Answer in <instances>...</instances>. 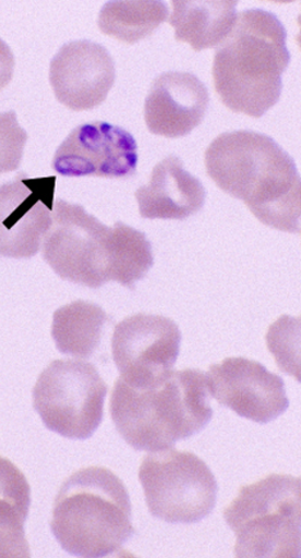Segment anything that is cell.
Segmentation results:
<instances>
[{"instance_id":"cell-1","label":"cell","mask_w":301,"mask_h":558,"mask_svg":"<svg viewBox=\"0 0 301 558\" xmlns=\"http://www.w3.org/2000/svg\"><path fill=\"white\" fill-rule=\"evenodd\" d=\"M207 175L244 202L263 225L301 233V177L294 159L270 136L253 131L218 135L205 153Z\"/></svg>"},{"instance_id":"cell-2","label":"cell","mask_w":301,"mask_h":558,"mask_svg":"<svg viewBox=\"0 0 301 558\" xmlns=\"http://www.w3.org/2000/svg\"><path fill=\"white\" fill-rule=\"evenodd\" d=\"M110 414L119 435L136 451L168 450L198 435L214 416L206 374L170 371L153 384L115 383Z\"/></svg>"},{"instance_id":"cell-3","label":"cell","mask_w":301,"mask_h":558,"mask_svg":"<svg viewBox=\"0 0 301 558\" xmlns=\"http://www.w3.org/2000/svg\"><path fill=\"white\" fill-rule=\"evenodd\" d=\"M287 31L270 11L249 9L215 53L216 93L231 111L260 119L279 102L291 62Z\"/></svg>"},{"instance_id":"cell-4","label":"cell","mask_w":301,"mask_h":558,"mask_svg":"<svg viewBox=\"0 0 301 558\" xmlns=\"http://www.w3.org/2000/svg\"><path fill=\"white\" fill-rule=\"evenodd\" d=\"M50 527L58 544L77 557H106L134 537L129 489L104 466L69 476L58 492Z\"/></svg>"},{"instance_id":"cell-5","label":"cell","mask_w":301,"mask_h":558,"mask_svg":"<svg viewBox=\"0 0 301 558\" xmlns=\"http://www.w3.org/2000/svg\"><path fill=\"white\" fill-rule=\"evenodd\" d=\"M224 517L237 557H301V476L270 474L242 486Z\"/></svg>"},{"instance_id":"cell-6","label":"cell","mask_w":301,"mask_h":558,"mask_svg":"<svg viewBox=\"0 0 301 558\" xmlns=\"http://www.w3.org/2000/svg\"><path fill=\"white\" fill-rule=\"evenodd\" d=\"M108 391L94 364L56 360L34 386L33 407L46 428L68 439L86 440L101 424Z\"/></svg>"},{"instance_id":"cell-7","label":"cell","mask_w":301,"mask_h":558,"mask_svg":"<svg viewBox=\"0 0 301 558\" xmlns=\"http://www.w3.org/2000/svg\"><path fill=\"white\" fill-rule=\"evenodd\" d=\"M139 481L156 519L191 525L212 514L218 484L208 465L190 451L164 450L145 457Z\"/></svg>"},{"instance_id":"cell-8","label":"cell","mask_w":301,"mask_h":558,"mask_svg":"<svg viewBox=\"0 0 301 558\" xmlns=\"http://www.w3.org/2000/svg\"><path fill=\"white\" fill-rule=\"evenodd\" d=\"M111 234L83 205L57 201L43 257L61 279L97 290L111 281Z\"/></svg>"},{"instance_id":"cell-9","label":"cell","mask_w":301,"mask_h":558,"mask_svg":"<svg viewBox=\"0 0 301 558\" xmlns=\"http://www.w3.org/2000/svg\"><path fill=\"white\" fill-rule=\"evenodd\" d=\"M177 323L160 315L135 314L116 325L112 359L121 379L131 386L153 384L170 372L180 355Z\"/></svg>"},{"instance_id":"cell-10","label":"cell","mask_w":301,"mask_h":558,"mask_svg":"<svg viewBox=\"0 0 301 558\" xmlns=\"http://www.w3.org/2000/svg\"><path fill=\"white\" fill-rule=\"evenodd\" d=\"M139 162L134 136L116 124H80L58 146L52 167L65 178H132Z\"/></svg>"},{"instance_id":"cell-11","label":"cell","mask_w":301,"mask_h":558,"mask_svg":"<svg viewBox=\"0 0 301 558\" xmlns=\"http://www.w3.org/2000/svg\"><path fill=\"white\" fill-rule=\"evenodd\" d=\"M208 393L244 418L261 425L287 412L285 381L257 361L229 357L213 364L206 374Z\"/></svg>"},{"instance_id":"cell-12","label":"cell","mask_w":301,"mask_h":558,"mask_svg":"<svg viewBox=\"0 0 301 558\" xmlns=\"http://www.w3.org/2000/svg\"><path fill=\"white\" fill-rule=\"evenodd\" d=\"M56 177L21 173L2 186V256L31 258L40 252L52 225Z\"/></svg>"},{"instance_id":"cell-13","label":"cell","mask_w":301,"mask_h":558,"mask_svg":"<svg viewBox=\"0 0 301 558\" xmlns=\"http://www.w3.org/2000/svg\"><path fill=\"white\" fill-rule=\"evenodd\" d=\"M115 80V61L108 49L87 39L64 44L50 63L55 97L73 111L103 105Z\"/></svg>"},{"instance_id":"cell-14","label":"cell","mask_w":301,"mask_h":558,"mask_svg":"<svg viewBox=\"0 0 301 558\" xmlns=\"http://www.w3.org/2000/svg\"><path fill=\"white\" fill-rule=\"evenodd\" d=\"M210 106V94L200 77L189 72L160 74L145 99L147 130L177 140L201 126Z\"/></svg>"},{"instance_id":"cell-15","label":"cell","mask_w":301,"mask_h":558,"mask_svg":"<svg viewBox=\"0 0 301 558\" xmlns=\"http://www.w3.org/2000/svg\"><path fill=\"white\" fill-rule=\"evenodd\" d=\"M135 198L143 219L183 221L203 209L206 190L171 155L154 168L148 185L137 189Z\"/></svg>"},{"instance_id":"cell-16","label":"cell","mask_w":301,"mask_h":558,"mask_svg":"<svg viewBox=\"0 0 301 558\" xmlns=\"http://www.w3.org/2000/svg\"><path fill=\"white\" fill-rule=\"evenodd\" d=\"M238 2H171L170 26L176 39L188 43L194 51L213 49L222 44L237 24Z\"/></svg>"},{"instance_id":"cell-17","label":"cell","mask_w":301,"mask_h":558,"mask_svg":"<svg viewBox=\"0 0 301 558\" xmlns=\"http://www.w3.org/2000/svg\"><path fill=\"white\" fill-rule=\"evenodd\" d=\"M110 316L95 303L75 301L53 314L51 335L63 355L89 359L100 345Z\"/></svg>"},{"instance_id":"cell-18","label":"cell","mask_w":301,"mask_h":558,"mask_svg":"<svg viewBox=\"0 0 301 558\" xmlns=\"http://www.w3.org/2000/svg\"><path fill=\"white\" fill-rule=\"evenodd\" d=\"M168 14L165 2H108L100 10L98 27L106 36L133 45L153 36Z\"/></svg>"},{"instance_id":"cell-19","label":"cell","mask_w":301,"mask_h":558,"mask_svg":"<svg viewBox=\"0 0 301 558\" xmlns=\"http://www.w3.org/2000/svg\"><path fill=\"white\" fill-rule=\"evenodd\" d=\"M155 265L153 245L142 231L121 221L115 222L111 235V281L134 290Z\"/></svg>"},{"instance_id":"cell-20","label":"cell","mask_w":301,"mask_h":558,"mask_svg":"<svg viewBox=\"0 0 301 558\" xmlns=\"http://www.w3.org/2000/svg\"><path fill=\"white\" fill-rule=\"evenodd\" d=\"M265 340L277 367L301 384V315L277 318Z\"/></svg>"},{"instance_id":"cell-21","label":"cell","mask_w":301,"mask_h":558,"mask_svg":"<svg viewBox=\"0 0 301 558\" xmlns=\"http://www.w3.org/2000/svg\"><path fill=\"white\" fill-rule=\"evenodd\" d=\"M298 25L300 27V32H299V34H298L296 39H297V43L299 45V48L301 49V14L298 17Z\"/></svg>"}]
</instances>
